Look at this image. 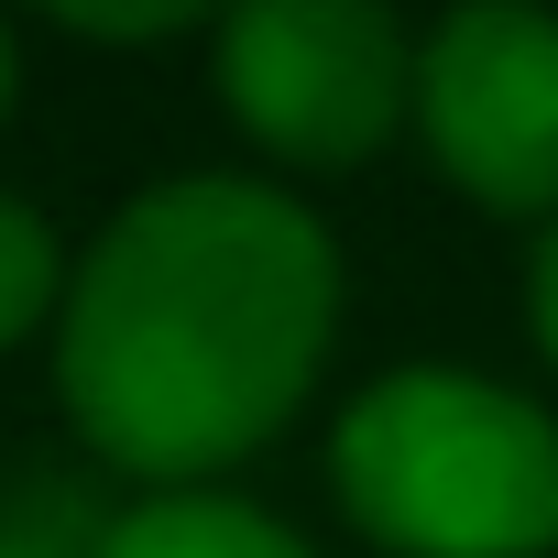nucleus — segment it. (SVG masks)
<instances>
[{"label": "nucleus", "mask_w": 558, "mask_h": 558, "mask_svg": "<svg viewBox=\"0 0 558 558\" xmlns=\"http://www.w3.org/2000/svg\"><path fill=\"white\" fill-rule=\"evenodd\" d=\"M219 88L286 165H351L416 99V56L362 0H252L219 34Z\"/></svg>", "instance_id": "obj_3"}, {"label": "nucleus", "mask_w": 558, "mask_h": 558, "mask_svg": "<svg viewBox=\"0 0 558 558\" xmlns=\"http://www.w3.org/2000/svg\"><path fill=\"white\" fill-rule=\"evenodd\" d=\"M340 504L405 558H536L558 536V427L471 373H395L340 416Z\"/></svg>", "instance_id": "obj_2"}, {"label": "nucleus", "mask_w": 558, "mask_h": 558, "mask_svg": "<svg viewBox=\"0 0 558 558\" xmlns=\"http://www.w3.org/2000/svg\"><path fill=\"white\" fill-rule=\"evenodd\" d=\"M0 110H12V34H0Z\"/></svg>", "instance_id": "obj_10"}, {"label": "nucleus", "mask_w": 558, "mask_h": 558, "mask_svg": "<svg viewBox=\"0 0 558 558\" xmlns=\"http://www.w3.org/2000/svg\"><path fill=\"white\" fill-rule=\"evenodd\" d=\"M340 263L329 230L241 175L154 186L66 286V405L99 460L186 482L274 438L329 351Z\"/></svg>", "instance_id": "obj_1"}, {"label": "nucleus", "mask_w": 558, "mask_h": 558, "mask_svg": "<svg viewBox=\"0 0 558 558\" xmlns=\"http://www.w3.org/2000/svg\"><path fill=\"white\" fill-rule=\"evenodd\" d=\"M99 558H307L274 514L219 504V493H154L99 525Z\"/></svg>", "instance_id": "obj_5"}, {"label": "nucleus", "mask_w": 558, "mask_h": 558, "mask_svg": "<svg viewBox=\"0 0 558 558\" xmlns=\"http://www.w3.org/2000/svg\"><path fill=\"white\" fill-rule=\"evenodd\" d=\"M66 34H110V45H143V34H186V12H99V0H66Z\"/></svg>", "instance_id": "obj_8"}, {"label": "nucleus", "mask_w": 558, "mask_h": 558, "mask_svg": "<svg viewBox=\"0 0 558 558\" xmlns=\"http://www.w3.org/2000/svg\"><path fill=\"white\" fill-rule=\"evenodd\" d=\"M525 307H536V340L558 351V230H547V252H536V286H525Z\"/></svg>", "instance_id": "obj_9"}, {"label": "nucleus", "mask_w": 558, "mask_h": 558, "mask_svg": "<svg viewBox=\"0 0 558 558\" xmlns=\"http://www.w3.org/2000/svg\"><path fill=\"white\" fill-rule=\"evenodd\" d=\"M0 558H99V525L77 514V493H23L0 504Z\"/></svg>", "instance_id": "obj_7"}, {"label": "nucleus", "mask_w": 558, "mask_h": 558, "mask_svg": "<svg viewBox=\"0 0 558 558\" xmlns=\"http://www.w3.org/2000/svg\"><path fill=\"white\" fill-rule=\"evenodd\" d=\"M45 307H56V241H45V219H34V208L0 197V351H12Z\"/></svg>", "instance_id": "obj_6"}, {"label": "nucleus", "mask_w": 558, "mask_h": 558, "mask_svg": "<svg viewBox=\"0 0 558 558\" xmlns=\"http://www.w3.org/2000/svg\"><path fill=\"white\" fill-rule=\"evenodd\" d=\"M416 121L482 208H558V23L449 12L416 45Z\"/></svg>", "instance_id": "obj_4"}]
</instances>
